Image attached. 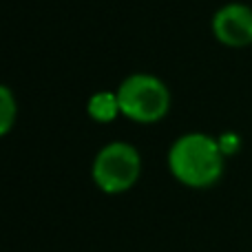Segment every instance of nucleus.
<instances>
[{"label": "nucleus", "instance_id": "39448f33", "mask_svg": "<svg viewBox=\"0 0 252 252\" xmlns=\"http://www.w3.org/2000/svg\"><path fill=\"white\" fill-rule=\"evenodd\" d=\"M87 115L97 124H111L122 115L120 111V100L115 91H97L89 97L87 102Z\"/></svg>", "mask_w": 252, "mask_h": 252}, {"label": "nucleus", "instance_id": "f03ea898", "mask_svg": "<svg viewBox=\"0 0 252 252\" xmlns=\"http://www.w3.org/2000/svg\"><path fill=\"white\" fill-rule=\"evenodd\" d=\"M120 111L135 124H157L168 115L173 95L161 78L153 73H130L115 89Z\"/></svg>", "mask_w": 252, "mask_h": 252}, {"label": "nucleus", "instance_id": "423d86ee", "mask_svg": "<svg viewBox=\"0 0 252 252\" xmlns=\"http://www.w3.org/2000/svg\"><path fill=\"white\" fill-rule=\"evenodd\" d=\"M18 120V100L16 93L0 82V137L9 135Z\"/></svg>", "mask_w": 252, "mask_h": 252}, {"label": "nucleus", "instance_id": "7ed1b4c3", "mask_svg": "<svg viewBox=\"0 0 252 252\" xmlns=\"http://www.w3.org/2000/svg\"><path fill=\"white\" fill-rule=\"evenodd\" d=\"M142 155L128 142H109L95 153L91 164L93 184L106 195H122L139 182Z\"/></svg>", "mask_w": 252, "mask_h": 252}, {"label": "nucleus", "instance_id": "20e7f679", "mask_svg": "<svg viewBox=\"0 0 252 252\" xmlns=\"http://www.w3.org/2000/svg\"><path fill=\"white\" fill-rule=\"evenodd\" d=\"M210 31L228 49L252 47V7L246 2H226L213 13Z\"/></svg>", "mask_w": 252, "mask_h": 252}, {"label": "nucleus", "instance_id": "0eeeda50", "mask_svg": "<svg viewBox=\"0 0 252 252\" xmlns=\"http://www.w3.org/2000/svg\"><path fill=\"white\" fill-rule=\"evenodd\" d=\"M219 146H221V151H223V155L226 157H230V155H235L237 151H239V146H241V139H239V135L237 133H223V135H219Z\"/></svg>", "mask_w": 252, "mask_h": 252}, {"label": "nucleus", "instance_id": "f257e3e1", "mask_svg": "<svg viewBox=\"0 0 252 252\" xmlns=\"http://www.w3.org/2000/svg\"><path fill=\"white\" fill-rule=\"evenodd\" d=\"M168 170L182 186L204 190L223 177L226 155L219 139L201 130L184 133L170 144L166 155Z\"/></svg>", "mask_w": 252, "mask_h": 252}]
</instances>
